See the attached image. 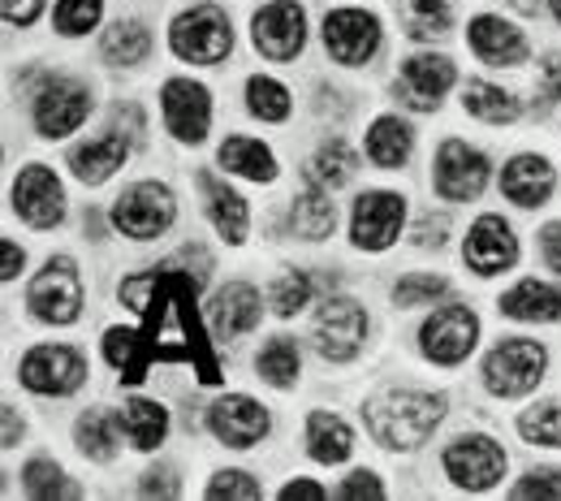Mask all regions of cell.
Segmentation results:
<instances>
[{
    "label": "cell",
    "instance_id": "obj_1",
    "mask_svg": "<svg viewBox=\"0 0 561 501\" xmlns=\"http://www.w3.org/2000/svg\"><path fill=\"white\" fill-rule=\"evenodd\" d=\"M195 289L199 282H186V273H178L173 264H160V282L151 303L139 316H147V329H108L104 333V358L122 372L126 385L147 380V367L160 363H195L204 385H220V363L211 355L208 333L199 324L195 311Z\"/></svg>",
    "mask_w": 561,
    "mask_h": 501
},
{
    "label": "cell",
    "instance_id": "obj_2",
    "mask_svg": "<svg viewBox=\"0 0 561 501\" xmlns=\"http://www.w3.org/2000/svg\"><path fill=\"white\" fill-rule=\"evenodd\" d=\"M363 420L385 449H415L445 420V398L420 389H385L363 407Z\"/></svg>",
    "mask_w": 561,
    "mask_h": 501
},
{
    "label": "cell",
    "instance_id": "obj_3",
    "mask_svg": "<svg viewBox=\"0 0 561 501\" xmlns=\"http://www.w3.org/2000/svg\"><path fill=\"white\" fill-rule=\"evenodd\" d=\"M545 367H549V355L540 342L505 338L484 358V385L496 398H523L545 380Z\"/></svg>",
    "mask_w": 561,
    "mask_h": 501
},
{
    "label": "cell",
    "instance_id": "obj_4",
    "mask_svg": "<svg viewBox=\"0 0 561 501\" xmlns=\"http://www.w3.org/2000/svg\"><path fill=\"white\" fill-rule=\"evenodd\" d=\"M169 48L191 61V66H216L229 57L233 48V31H229V18L216 9V4H195L186 9L173 31H169Z\"/></svg>",
    "mask_w": 561,
    "mask_h": 501
},
{
    "label": "cell",
    "instance_id": "obj_5",
    "mask_svg": "<svg viewBox=\"0 0 561 501\" xmlns=\"http://www.w3.org/2000/svg\"><path fill=\"white\" fill-rule=\"evenodd\" d=\"M440 463H445V476L458 489H467V493H489V489H496L505 480V467H510L505 449L492 436H484V432H471V436L449 441L445 454H440Z\"/></svg>",
    "mask_w": 561,
    "mask_h": 501
},
{
    "label": "cell",
    "instance_id": "obj_6",
    "mask_svg": "<svg viewBox=\"0 0 561 501\" xmlns=\"http://www.w3.org/2000/svg\"><path fill=\"white\" fill-rule=\"evenodd\" d=\"M31 113H35V130H39L44 139H66V135H73V130L87 122V113H91V91H87V82L66 78V73L44 78V87H39L35 100H31Z\"/></svg>",
    "mask_w": 561,
    "mask_h": 501
},
{
    "label": "cell",
    "instance_id": "obj_7",
    "mask_svg": "<svg viewBox=\"0 0 561 501\" xmlns=\"http://www.w3.org/2000/svg\"><path fill=\"white\" fill-rule=\"evenodd\" d=\"M26 307L44 320V324H73L82 311V277L70 255H53L44 264V273L26 289Z\"/></svg>",
    "mask_w": 561,
    "mask_h": 501
},
{
    "label": "cell",
    "instance_id": "obj_8",
    "mask_svg": "<svg viewBox=\"0 0 561 501\" xmlns=\"http://www.w3.org/2000/svg\"><path fill=\"white\" fill-rule=\"evenodd\" d=\"M316 351L329 363H351L367 342V311L354 298H324L311 324Z\"/></svg>",
    "mask_w": 561,
    "mask_h": 501
},
{
    "label": "cell",
    "instance_id": "obj_9",
    "mask_svg": "<svg viewBox=\"0 0 561 501\" xmlns=\"http://www.w3.org/2000/svg\"><path fill=\"white\" fill-rule=\"evenodd\" d=\"M476 338H480V316L462 303H449L440 311H432L420 329V346L423 355L440 367H454L476 351Z\"/></svg>",
    "mask_w": 561,
    "mask_h": 501
},
{
    "label": "cell",
    "instance_id": "obj_10",
    "mask_svg": "<svg viewBox=\"0 0 561 501\" xmlns=\"http://www.w3.org/2000/svg\"><path fill=\"white\" fill-rule=\"evenodd\" d=\"M178 216V204H173V191L160 186V182H135L130 191H122V200L113 204V225L135 238V242H147L156 234H164Z\"/></svg>",
    "mask_w": 561,
    "mask_h": 501
},
{
    "label": "cell",
    "instance_id": "obj_11",
    "mask_svg": "<svg viewBox=\"0 0 561 501\" xmlns=\"http://www.w3.org/2000/svg\"><path fill=\"white\" fill-rule=\"evenodd\" d=\"M407 220V200L393 191H367L354 200L351 213V242L358 251H385L398 242Z\"/></svg>",
    "mask_w": 561,
    "mask_h": 501
},
{
    "label": "cell",
    "instance_id": "obj_12",
    "mask_svg": "<svg viewBox=\"0 0 561 501\" xmlns=\"http://www.w3.org/2000/svg\"><path fill=\"white\" fill-rule=\"evenodd\" d=\"M18 376H22V385L31 394L66 398L87 380V358L78 355L73 346H35V351H26Z\"/></svg>",
    "mask_w": 561,
    "mask_h": 501
},
{
    "label": "cell",
    "instance_id": "obj_13",
    "mask_svg": "<svg viewBox=\"0 0 561 501\" xmlns=\"http://www.w3.org/2000/svg\"><path fill=\"white\" fill-rule=\"evenodd\" d=\"M13 213L35 229H53L66 220V186L57 182V173L48 164H26L13 178Z\"/></svg>",
    "mask_w": 561,
    "mask_h": 501
},
{
    "label": "cell",
    "instance_id": "obj_14",
    "mask_svg": "<svg viewBox=\"0 0 561 501\" xmlns=\"http://www.w3.org/2000/svg\"><path fill=\"white\" fill-rule=\"evenodd\" d=\"M489 186V156L462 139H445L436 151V195L449 204H467Z\"/></svg>",
    "mask_w": 561,
    "mask_h": 501
},
{
    "label": "cell",
    "instance_id": "obj_15",
    "mask_svg": "<svg viewBox=\"0 0 561 501\" xmlns=\"http://www.w3.org/2000/svg\"><path fill=\"white\" fill-rule=\"evenodd\" d=\"M251 39L268 61H294L307 44V13L294 0H273L251 18Z\"/></svg>",
    "mask_w": 561,
    "mask_h": 501
},
{
    "label": "cell",
    "instance_id": "obj_16",
    "mask_svg": "<svg viewBox=\"0 0 561 501\" xmlns=\"http://www.w3.org/2000/svg\"><path fill=\"white\" fill-rule=\"evenodd\" d=\"M160 109H164V126L178 144H204L211 126V95L208 87L191 82V78H169L160 91Z\"/></svg>",
    "mask_w": 561,
    "mask_h": 501
},
{
    "label": "cell",
    "instance_id": "obj_17",
    "mask_svg": "<svg viewBox=\"0 0 561 501\" xmlns=\"http://www.w3.org/2000/svg\"><path fill=\"white\" fill-rule=\"evenodd\" d=\"M324 48L337 66H367L380 48V18L363 9H333L324 18Z\"/></svg>",
    "mask_w": 561,
    "mask_h": 501
},
{
    "label": "cell",
    "instance_id": "obj_18",
    "mask_svg": "<svg viewBox=\"0 0 561 501\" xmlns=\"http://www.w3.org/2000/svg\"><path fill=\"white\" fill-rule=\"evenodd\" d=\"M268 429H273L268 407H260V402L247 398V394H229V398H220V402L208 407V432L220 445H229V449H251V445H260V441L268 436Z\"/></svg>",
    "mask_w": 561,
    "mask_h": 501
},
{
    "label": "cell",
    "instance_id": "obj_19",
    "mask_svg": "<svg viewBox=\"0 0 561 501\" xmlns=\"http://www.w3.org/2000/svg\"><path fill=\"white\" fill-rule=\"evenodd\" d=\"M462 260H467V269H471V273H480V277H496V273L514 269V260H518V238H514V229H510L501 216H492V213L480 216V220L467 229Z\"/></svg>",
    "mask_w": 561,
    "mask_h": 501
},
{
    "label": "cell",
    "instance_id": "obj_20",
    "mask_svg": "<svg viewBox=\"0 0 561 501\" xmlns=\"http://www.w3.org/2000/svg\"><path fill=\"white\" fill-rule=\"evenodd\" d=\"M454 61L449 57H436V53H420V57H411V61H402V73H398V95L411 104V109H420V113H432L440 100H445V91L454 87Z\"/></svg>",
    "mask_w": 561,
    "mask_h": 501
},
{
    "label": "cell",
    "instance_id": "obj_21",
    "mask_svg": "<svg viewBox=\"0 0 561 501\" xmlns=\"http://www.w3.org/2000/svg\"><path fill=\"white\" fill-rule=\"evenodd\" d=\"M467 39H471V53H476L480 61H489V66H523V61L531 57L527 35H523L514 22L496 18V13H480V18H471Z\"/></svg>",
    "mask_w": 561,
    "mask_h": 501
},
{
    "label": "cell",
    "instance_id": "obj_22",
    "mask_svg": "<svg viewBox=\"0 0 561 501\" xmlns=\"http://www.w3.org/2000/svg\"><path fill=\"white\" fill-rule=\"evenodd\" d=\"M553 186H558V173H553V164L545 156L523 151L501 169V195L510 204H518V208H545Z\"/></svg>",
    "mask_w": 561,
    "mask_h": 501
},
{
    "label": "cell",
    "instance_id": "obj_23",
    "mask_svg": "<svg viewBox=\"0 0 561 501\" xmlns=\"http://www.w3.org/2000/svg\"><path fill=\"white\" fill-rule=\"evenodd\" d=\"M260 289L247 282H229L225 289H216L211 298V329L216 338H242L260 324Z\"/></svg>",
    "mask_w": 561,
    "mask_h": 501
},
{
    "label": "cell",
    "instance_id": "obj_24",
    "mask_svg": "<svg viewBox=\"0 0 561 501\" xmlns=\"http://www.w3.org/2000/svg\"><path fill=\"white\" fill-rule=\"evenodd\" d=\"M199 186H204V195H208V216H211V225H216V234H220L229 247H242L247 234H251V208H247V200H242L233 186H225L216 173H204Z\"/></svg>",
    "mask_w": 561,
    "mask_h": 501
},
{
    "label": "cell",
    "instance_id": "obj_25",
    "mask_svg": "<svg viewBox=\"0 0 561 501\" xmlns=\"http://www.w3.org/2000/svg\"><path fill=\"white\" fill-rule=\"evenodd\" d=\"M126 151H130V144H126L122 135L87 139V144H78L70 151L73 178H78V182H87V186H100V182H108V178L126 164Z\"/></svg>",
    "mask_w": 561,
    "mask_h": 501
},
{
    "label": "cell",
    "instance_id": "obj_26",
    "mask_svg": "<svg viewBox=\"0 0 561 501\" xmlns=\"http://www.w3.org/2000/svg\"><path fill=\"white\" fill-rule=\"evenodd\" d=\"M501 316L510 320H561V289L545 286V282H518L514 289L501 294Z\"/></svg>",
    "mask_w": 561,
    "mask_h": 501
},
{
    "label": "cell",
    "instance_id": "obj_27",
    "mask_svg": "<svg viewBox=\"0 0 561 501\" xmlns=\"http://www.w3.org/2000/svg\"><path fill=\"white\" fill-rule=\"evenodd\" d=\"M415 151V135L402 117H376L367 130V160L380 169H402Z\"/></svg>",
    "mask_w": 561,
    "mask_h": 501
},
{
    "label": "cell",
    "instance_id": "obj_28",
    "mask_svg": "<svg viewBox=\"0 0 561 501\" xmlns=\"http://www.w3.org/2000/svg\"><path fill=\"white\" fill-rule=\"evenodd\" d=\"M333 225H337V208H333L329 191L311 182V191H302V195L294 200V208H289V229H294L302 242H320V238L333 234Z\"/></svg>",
    "mask_w": 561,
    "mask_h": 501
},
{
    "label": "cell",
    "instance_id": "obj_29",
    "mask_svg": "<svg viewBox=\"0 0 561 501\" xmlns=\"http://www.w3.org/2000/svg\"><path fill=\"white\" fill-rule=\"evenodd\" d=\"M122 432L139 454H151L169 436V411L160 402H151V398H130L122 407Z\"/></svg>",
    "mask_w": 561,
    "mask_h": 501
},
{
    "label": "cell",
    "instance_id": "obj_30",
    "mask_svg": "<svg viewBox=\"0 0 561 501\" xmlns=\"http://www.w3.org/2000/svg\"><path fill=\"white\" fill-rule=\"evenodd\" d=\"M220 164H225V173H238L247 182H273L277 178L273 151L260 139H247V135H233V139L220 144Z\"/></svg>",
    "mask_w": 561,
    "mask_h": 501
},
{
    "label": "cell",
    "instance_id": "obj_31",
    "mask_svg": "<svg viewBox=\"0 0 561 501\" xmlns=\"http://www.w3.org/2000/svg\"><path fill=\"white\" fill-rule=\"evenodd\" d=\"M354 449V432L337 420V415H329V411H316L311 420H307V454L316 458V463H346Z\"/></svg>",
    "mask_w": 561,
    "mask_h": 501
},
{
    "label": "cell",
    "instance_id": "obj_32",
    "mask_svg": "<svg viewBox=\"0 0 561 501\" xmlns=\"http://www.w3.org/2000/svg\"><path fill=\"white\" fill-rule=\"evenodd\" d=\"M462 109L471 113V117H480V122H489V126H505V122H514L518 113H523V104L510 95V91H501V87H492V82H467V91H462Z\"/></svg>",
    "mask_w": 561,
    "mask_h": 501
},
{
    "label": "cell",
    "instance_id": "obj_33",
    "mask_svg": "<svg viewBox=\"0 0 561 501\" xmlns=\"http://www.w3.org/2000/svg\"><path fill=\"white\" fill-rule=\"evenodd\" d=\"M117 429H122V415H108V411H87L78 424H73V441L87 458L95 463H108L117 454Z\"/></svg>",
    "mask_w": 561,
    "mask_h": 501
},
{
    "label": "cell",
    "instance_id": "obj_34",
    "mask_svg": "<svg viewBox=\"0 0 561 501\" xmlns=\"http://www.w3.org/2000/svg\"><path fill=\"white\" fill-rule=\"evenodd\" d=\"M151 53V31L142 22H113L104 31V61L108 66H142Z\"/></svg>",
    "mask_w": 561,
    "mask_h": 501
},
{
    "label": "cell",
    "instance_id": "obj_35",
    "mask_svg": "<svg viewBox=\"0 0 561 501\" xmlns=\"http://www.w3.org/2000/svg\"><path fill=\"white\" fill-rule=\"evenodd\" d=\"M402 26L411 39H440L454 26L449 0H402Z\"/></svg>",
    "mask_w": 561,
    "mask_h": 501
},
{
    "label": "cell",
    "instance_id": "obj_36",
    "mask_svg": "<svg viewBox=\"0 0 561 501\" xmlns=\"http://www.w3.org/2000/svg\"><path fill=\"white\" fill-rule=\"evenodd\" d=\"M354 169H358V160H354V151L342 139H329V144L316 151V160H311V182L316 186H324V191H333V186H346L354 178Z\"/></svg>",
    "mask_w": 561,
    "mask_h": 501
},
{
    "label": "cell",
    "instance_id": "obj_37",
    "mask_svg": "<svg viewBox=\"0 0 561 501\" xmlns=\"http://www.w3.org/2000/svg\"><path fill=\"white\" fill-rule=\"evenodd\" d=\"M255 367H260V376H264L268 385H277V389H289V385L298 380V367H302V358H298V346H294L289 338H273V342L260 351Z\"/></svg>",
    "mask_w": 561,
    "mask_h": 501
},
{
    "label": "cell",
    "instance_id": "obj_38",
    "mask_svg": "<svg viewBox=\"0 0 561 501\" xmlns=\"http://www.w3.org/2000/svg\"><path fill=\"white\" fill-rule=\"evenodd\" d=\"M247 109L260 122H285L289 117V91L280 82H273V78L255 73V78H247Z\"/></svg>",
    "mask_w": 561,
    "mask_h": 501
},
{
    "label": "cell",
    "instance_id": "obj_39",
    "mask_svg": "<svg viewBox=\"0 0 561 501\" xmlns=\"http://www.w3.org/2000/svg\"><path fill=\"white\" fill-rule=\"evenodd\" d=\"M518 432H523V441H531V445L561 449V407L558 402H540V407L523 411V415H518Z\"/></svg>",
    "mask_w": 561,
    "mask_h": 501
},
{
    "label": "cell",
    "instance_id": "obj_40",
    "mask_svg": "<svg viewBox=\"0 0 561 501\" xmlns=\"http://www.w3.org/2000/svg\"><path fill=\"white\" fill-rule=\"evenodd\" d=\"M22 480H26V493H31V498H78V489L66 485V471H61L57 463H48V458L26 463Z\"/></svg>",
    "mask_w": 561,
    "mask_h": 501
},
{
    "label": "cell",
    "instance_id": "obj_41",
    "mask_svg": "<svg viewBox=\"0 0 561 501\" xmlns=\"http://www.w3.org/2000/svg\"><path fill=\"white\" fill-rule=\"evenodd\" d=\"M100 13H104V0H57V13H53V22H57V31L61 35H87L95 22H100Z\"/></svg>",
    "mask_w": 561,
    "mask_h": 501
},
{
    "label": "cell",
    "instance_id": "obj_42",
    "mask_svg": "<svg viewBox=\"0 0 561 501\" xmlns=\"http://www.w3.org/2000/svg\"><path fill=\"white\" fill-rule=\"evenodd\" d=\"M445 294H449V282H445V277H436V273H411V277H402V282L393 286V303H398V307H423V303L445 298Z\"/></svg>",
    "mask_w": 561,
    "mask_h": 501
},
{
    "label": "cell",
    "instance_id": "obj_43",
    "mask_svg": "<svg viewBox=\"0 0 561 501\" xmlns=\"http://www.w3.org/2000/svg\"><path fill=\"white\" fill-rule=\"evenodd\" d=\"M311 298V277L307 273H285L277 286H273V311L277 316H298Z\"/></svg>",
    "mask_w": 561,
    "mask_h": 501
},
{
    "label": "cell",
    "instance_id": "obj_44",
    "mask_svg": "<svg viewBox=\"0 0 561 501\" xmlns=\"http://www.w3.org/2000/svg\"><path fill=\"white\" fill-rule=\"evenodd\" d=\"M208 498L211 501H220V498L255 501V498H264V489H260V480H255V476H247V471H220V476H211Z\"/></svg>",
    "mask_w": 561,
    "mask_h": 501
},
{
    "label": "cell",
    "instance_id": "obj_45",
    "mask_svg": "<svg viewBox=\"0 0 561 501\" xmlns=\"http://www.w3.org/2000/svg\"><path fill=\"white\" fill-rule=\"evenodd\" d=\"M337 498L342 501H385V485L371 476V471H351L346 480H342V489H337Z\"/></svg>",
    "mask_w": 561,
    "mask_h": 501
},
{
    "label": "cell",
    "instance_id": "obj_46",
    "mask_svg": "<svg viewBox=\"0 0 561 501\" xmlns=\"http://www.w3.org/2000/svg\"><path fill=\"white\" fill-rule=\"evenodd\" d=\"M514 498H561V476L558 471H531V476H523V485H514Z\"/></svg>",
    "mask_w": 561,
    "mask_h": 501
},
{
    "label": "cell",
    "instance_id": "obj_47",
    "mask_svg": "<svg viewBox=\"0 0 561 501\" xmlns=\"http://www.w3.org/2000/svg\"><path fill=\"white\" fill-rule=\"evenodd\" d=\"M536 100H540V113H549L561 100V57H549L545 70H540V87H536Z\"/></svg>",
    "mask_w": 561,
    "mask_h": 501
},
{
    "label": "cell",
    "instance_id": "obj_48",
    "mask_svg": "<svg viewBox=\"0 0 561 501\" xmlns=\"http://www.w3.org/2000/svg\"><path fill=\"white\" fill-rule=\"evenodd\" d=\"M0 13L9 26H31L44 13V0H0Z\"/></svg>",
    "mask_w": 561,
    "mask_h": 501
},
{
    "label": "cell",
    "instance_id": "obj_49",
    "mask_svg": "<svg viewBox=\"0 0 561 501\" xmlns=\"http://www.w3.org/2000/svg\"><path fill=\"white\" fill-rule=\"evenodd\" d=\"M445 234H449V216H420L415 220V242L420 247H440L445 242Z\"/></svg>",
    "mask_w": 561,
    "mask_h": 501
},
{
    "label": "cell",
    "instance_id": "obj_50",
    "mask_svg": "<svg viewBox=\"0 0 561 501\" xmlns=\"http://www.w3.org/2000/svg\"><path fill=\"white\" fill-rule=\"evenodd\" d=\"M142 498H178V480H173V471L169 467H160V471H147L142 476Z\"/></svg>",
    "mask_w": 561,
    "mask_h": 501
},
{
    "label": "cell",
    "instance_id": "obj_51",
    "mask_svg": "<svg viewBox=\"0 0 561 501\" xmlns=\"http://www.w3.org/2000/svg\"><path fill=\"white\" fill-rule=\"evenodd\" d=\"M540 255H545V264H549L553 273H561V220L540 229Z\"/></svg>",
    "mask_w": 561,
    "mask_h": 501
},
{
    "label": "cell",
    "instance_id": "obj_52",
    "mask_svg": "<svg viewBox=\"0 0 561 501\" xmlns=\"http://www.w3.org/2000/svg\"><path fill=\"white\" fill-rule=\"evenodd\" d=\"M280 501H329V493L320 489V485H311V480H289L285 489H280Z\"/></svg>",
    "mask_w": 561,
    "mask_h": 501
},
{
    "label": "cell",
    "instance_id": "obj_53",
    "mask_svg": "<svg viewBox=\"0 0 561 501\" xmlns=\"http://www.w3.org/2000/svg\"><path fill=\"white\" fill-rule=\"evenodd\" d=\"M0 251H4V264H0V282H13V277L22 273V264H26V255H22V247H18L13 238H4V242H0Z\"/></svg>",
    "mask_w": 561,
    "mask_h": 501
},
{
    "label": "cell",
    "instance_id": "obj_54",
    "mask_svg": "<svg viewBox=\"0 0 561 501\" xmlns=\"http://www.w3.org/2000/svg\"><path fill=\"white\" fill-rule=\"evenodd\" d=\"M18 436H22V420L13 415V407H4V449L18 445Z\"/></svg>",
    "mask_w": 561,
    "mask_h": 501
},
{
    "label": "cell",
    "instance_id": "obj_55",
    "mask_svg": "<svg viewBox=\"0 0 561 501\" xmlns=\"http://www.w3.org/2000/svg\"><path fill=\"white\" fill-rule=\"evenodd\" d=\"M549 9H553V18L561 22V0H549Z\"/></svg>",
    "mask_w": 561,
    "mask_h": 501
}]
</instances>
